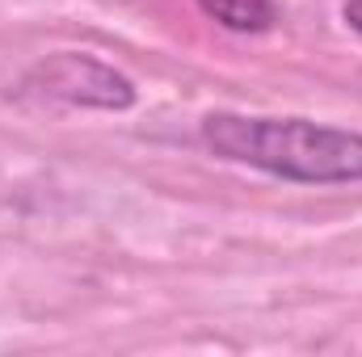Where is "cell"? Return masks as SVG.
<instances>
[{
  "label": "cell",
  "mask_w": 362,
  "mask_h": 357,
  "mask_svg": "<svg viewBox=\"0 0 362 357\" xmlns=\"http://www.w3.org/2000/svg\"><path fill=\"white\" fill-rule=\"evenodd\" d=\"M211 21H219L223 30L236 34H262L278 21V4L274 0H194Z\"/></svg>",
  "instance_id": "3"
},
{
  "label": "cell",
  "mask_w": 362,
  "mask_h": 357,
  "mask_svg": "<svg viewBox=\"0 0 362 357\" xmlns=\"http://www.w3.org/2000/svg\"><path fill=\"white\" fill-rule=\"evenodd\" d=\"M341 17H346L350 30H358L362 34V0H346V4H341Z\"/></svg>",
  "instance_id": "4"
},
{
  "label": "cell",
  "mask_w": 362,
  "mask_h": 357,
  "mask_svg": "<svg viewBox=\"0 0 362 357\" xmlns=\"http://www.w3.org/2000/svg\"><path fill=\"white\" fill-rule=\"evenodd\" d=\"M30 85L64 105H85V109H131L135 105V85L122 72H114L110 63L93 55H76V51L47 55L30 72Z\"/></svg>",
  "instance_id": "2"
},
{
  "label": "cell",
  "mask_w": 362,
  "mask_h": 357,
  "mask_svg": "<svg viewBox=\"0 0 362 357\" xmlns=\"http://www.w3.org/2000/svg\"><path fill=\"white\" fill-rule=\"evenodd\" d=\"M202 143L232 164L262 169L295 185H354L362 181V135L308 118L206 114Z\"/></svg>",
  "instance_id": "1"
}]
</instances>
